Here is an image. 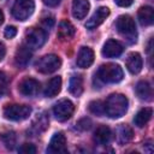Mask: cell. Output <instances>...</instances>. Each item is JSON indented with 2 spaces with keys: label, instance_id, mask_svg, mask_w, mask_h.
I'll return each instance as SVG.
<instances>
[{
  "label": "cell",
  "instance_id": "d590c367",
  "mask_svg": "<svg viewBox=\"0 0 154 154\" xmlns=\"http://www.w3.org/2000/svg\"><path fill=\"white\" fill-rule=\"evenodd\" d=\"M2 22H4V13H2V11L0 10V25L2 24Z\"/></svg>",
  "mask_w": 154,
  "mask_h": 154
},
{
  "label": "cell",
  "instance_id": "ac0fdd59",
  "mask_svg": "<svg viewBox=\"0 0 154 154\" xmlns=\"http://www.w3.org/2000/svg\"><path fill=\"white\" fill-rule=\"evenodd\" d=\"M60 89H61V78L59 76H55L48 81V83L46 84L43 94L47 97H54L59 94Z\"/></svg>",
  "mask_w": 154,
  "mask_h": 154
},
{
  "label": "cell",
  "instance_id": "3957f363",
  "mask_svg": "<svg viewBox=\"0 0 154 154\" xmlns=\"http://www.w3.org/2000/svg\"><path fill=\"white\" fill-rule=\"evenodd\" d=\"M124 72L118 64H105L97 70V78L103 83H118L123 79Z\"/></svg>",
  "mask_w": 154,
  "mask_h": 154
},
{
  "label": "cell",
  "instance_id": "30bf717a",
  "mask_svg": "<svg viewBox=\"0 0 154 154\" xmlns=\"http://www.w3.org/2000/svg\"><path fill=\"white\" fill-rule=\"evenodd\" d=\"M48 153H66V137L63 132H57L51 138V142L47 148Z\"/></svg>",
  "mask_w": 154,
  "mask_h": 154
},
{
  "label": "cell",
  "instance_id": "8992f818",
  "mask_svg": "<svg viewBox=\"0 0 154 154\" xmlns=\"http://www.w3.org/2000/svg\"><path fill=\"white\" fill-rule=\"evenodd\" d=\"M34 8V0H16L12 7V16L18 20H25L32 14Z\"/></svg>",
  "mask_w": 154,
  "mask_h": 154
},
{
  "label": "cell",
  "instance_id": "83f0119b",
  "mask_svg": "<svg viewBox=\"0 0 154 154\" xmlns=\"http://www.w3.org/2000/svg\"><path fill=\"white\" fill-rule=\"evenodd\" d=\"M7 84H8V77L5 72L0 71V97H2L7 90Z\"/></svg>",
  "mask_w": 154,
  "mask_h": 154
},
{
  "label": "cell",
  "instance_id": "d6a6232c",
  "mask_svg": "<svg viewBox=\"0 0 154 154\" xmlns=\"http://www.w3.org/2000/svg\"><path fill=\"white\" fill-rule=\"evenodd\" d=\"M114 1L120 7H128V6H130L134 2V0H114Z\"/></svg>",
  "mask_w": 154,
  "mask_h": 154
},
{
  "label": "cell",
  "instance_id": "e0dca14e",
  "mask_svg": "<svg viewBox=\"0 0 154 154\" xmlns=\"http://www.w3.org/2000/svg\"><path fill=\"white\" fill-rule=\"evenodd\" d=\"M89 1L88 0H73L72 1V16L76 19H83L89 11Z\"/></svg>",
  "mask_w": 154,
  "mask_h": 154
},
{
  "label": "cell",
  "instance_id": "4dcf8cb0",
  "mask_svg": "<svg viewBox=\"0 0 154 154\" xmlns=\"http://www.w3.org/2000/svg\"><path fill=\"white\" fill-rule=\"evenodd\" d=\"M42 24H43V26H45V31L48 29H51L52 26H53V24H54V18L52 17V16H49V17H46V18H42Z\"/></svg>",
  "mask_w": 154,
  "mask_h": 154
},
{
  "label": "cell",
  "instance_id": "ffe728a7",
  "mask_svg": "<svg viewBox=\"0 0 154 154\" xmlns=\"http://www.w3.org/2000/svg\"><path fill=\"white\" fill-rule=\"evenodd\" d=\"M69 91L73 96H79L83 93V78L81 75H73L69 82Z\"/></svg>",
  "mask_w": 154,
  "mask_h": 154
},
{
  "label": "cell",
  "instance_id": "1f68e13d",
  "mask_svg": "<svg viewBox=\"0 0 154 154\" xmlns=\"http://www.w3.org/2000/svg\"><path fill=\"white\" fill-rule=\"evenodd\" d=\"M5 37L6 38H13L16 35H17V29L14 26H7L5 29V32H4Z\"/></svg>",
  "mask_w": 154,
  "mask_h": 154
},
{
  "label": "cell",
  "instance_id": "f546056e",
  "mask_svg": "<svg viewBox=\"0 0 154 154\" xmlns=\"http://www.w3.org/2000/svg\"><path fill=\"white\" fill-rule=\"evenodd\" d=\"M90 126H91V122L88 118H83L77 123V128L81 130H88V129H90Z\"/></svg>",
  "mask_w": 154,
  "mask_h": 154
},
{
  "label": "cell",
  "instance_id": "d6986e66",
  "mask_svg": "<svg viewBox=\"0 0 154 154\" xmlns=\"http://www.w3.org/2000/svg\"><path fill=\"white\" fill-rule=\"evenodd\" d=\"M75 26L69 22V20H61L59 23V26H58V37L60 40H70L73 35H75Z\"/></svg>",
  "mask_w": 154,
  "mask_h": 154
},
{
  "label": "cell",
  "instance_id": "e575fe53",
  "mask_svg": "<svg viewBox=\"0 0 154 154\" xmlns=\"http://www.w3.org/2000/svg\"><path fill=\"white\" fill-rule=\"evenodd\" d=\"M5 53H6L5 45H4L2 42H0V60H2V58L5 57Z\"/></svg>",
  "mask_w": 154,
  "mask_h": 154
},
{
  "label": "cell",
  "instance_id": "7a4b0ae2",
  "mask_svg": "<svg viewBox=\"0 0 154 154\" xmlns=\"http://www.w3.org/2000/svg\"><path fill=\"white\" fill-rule=\"evenodd\" d=\"M116 28H117L118 32L124 38H126L130 43L136 42V38H137L136 25H135L134 19L130 16H126V14L119 16L116 22Z\"/></svg>",
  "mask_w": 154,
  "mask_h": 154
},
{
  "label": "cell",
  "instance_id": "8d00e7d4",
  "mask_svg": "<svg viewBox=\"0 0 154 154\" xmlns=\"http://www.w3.org/2000/svg\"><path fill=\"white\" fill-rule=\"evenodd\" d=\"M0 1H5V0H0Z\"/></svg>",
  "mask_w": 154,
  "mask_h": 154
},
{
  "label": "cell",
  "instance_id": "52a82bcc",
  "mask_svg": "<svg viewBox=\"0 0 154 154\" xmlns=\"http://www.w3.org/2000/svg\"><path fill=\"white\" fill-rule=\"evenodd\" d=\"M47 34L41 28H30L25 32V46L30 49H37L42 47L46 42Z\"/></svg>",
  "mask_w": 154,
  "mask_h": 154
},
{
  "label": "cell",
  "instance_id": "ba28073f",
  "mask_svg": "<svg viewBox=\"0 0 154 154\" xmlns=\"http://www.w3.org/2000/svg\"><path fill=\"white\" fill-rule=\"evenodd\" d=\"M73 111H75V106L73 103L67 100V99H63V100H59L54 107H53V113H54V117L59 122H65L67 119L71 118V116L73 114Z\"/></svg>",
  "mask_w": 154,
  "mask_h": 154
},
{
  "label": "cell",
  "instance_id": "2e32d148",
  "mask_svg": "<svg viewBox=\"0 0 154 154\" xmlns=\"http://www.w3.org/2000/svg\"><path fill=\"white\" fill-rule=\"evenodd\" d=\"M125 64H126L128 70H129L131 73L136 75V73H138V72L142 70L143 60H142V57H141L138 53L135 52V53H130V54L128 55Z\"/></svg>",
  "mask_w": 154,
  "mask_h": 154
},
{
  "label": "cell",
  "instance_id": "603a6c76",
  "mask_svg": "<svg viewBox=\"0 0 154 154\" xmlns=\"http://www.w3.org/2000/svg\"><path fill=\"white\" fill-rule=\"evenodd\" d=\"M152 114H153V111H152V108H149V107H144V108L140 109V111L137 112V114L135 116V118H134L135 125L138 126V128H143V126L150 120Z\"/></svg>",
  "mask_w": 154,
  "mask_h": 154
},
{
  "label": "cell",
  "instance_id": "4316f807",
  "mask_svg": "<svg viewBox=\"0 0 154 154\" xmlns=\"http://www.w3.org/2000/svg\"><path fill=\"white\" fill-rule=\"evenodd\" d=\"M2 141L8 149H13L16 146V135L13 132H6L2 135Z\"/></svg>",
  "mask_w": 154,
  "mask_h": 154
},
{
  "label": "cell",
  "instance_id": "cb8c5ba5",
  "mask_svg": "<svg viewBox=\"0 0 154 154\" xmlns=\"http://www.w3.org/2000/svg\"><path fill=\"white\" fill-rule=\"evenodd\" d=\"M138 19H140V23L142 25H150L154 20V12H153V8L150 6H143L138 10Z\"/></svg>",
  "mask_w": 154,
  "mask_h": 154
},
{
  "label": "cell",
  "instance_id": "484cf974",
  "mask_svg": "<svg viewBox=\"0 0 154 154\" xmlns=\"http://www.w3.org/2000/svg\"><path fill=\"white\" fill-rule=\"evenodd\" d=\"M89 111L93 113V114H96L97 117H102L105 113V103L100 100H96V101H91L89 103Z\"/></svg>",
  "mask_w": 154,
  "mask_h": 154
},
{
  "label": "cell",
  "instance_id": "d4e9b609",
  "mask_svg": "<svg viewBox=\"0 0 154 154\" xmlns=\"http://www.w3.org/2000/svg\"><path fill=\"white\" fill-rule=\"evenodd\" d=\"M47 126H48V118H47V116L45 113L37 114V117L32 122V129H35L36 132H41V131L46 130Z\"/></svg>",
  "mask_w": 154,
  "mask_h": 154
},
{
  "label": "cell",
  "instance_id": "277c9868",
  "mask_svg": "<svg viewBox=\"0 0 154 154\" xmlns=\"http://www.w3.org/2000/svg\"><path fill=\"white\" fill-rule=\"evenodd\" d=\"M60 66H61V59L55 54L43 55L35 64L36 70L41 73H52L57 71Z\"/></svg>",
  "mask_w": 154,
  "mask_h": 154
},
{
  "label": "cell",
  "instance_id": "44dd1931",
  "mask_svg": "<svg viewBox=\"0 0 154 154\" xmlns=\"http://www.w3.org/2000/svg\"><path fill=\"white\" fill-rule=\"evenodd\" d=\"M136 94L137 96L141 99V100H146V101H149L152 99V87L150 84L147 82V81H140L137 84H136Z\"/></svg>",
  "mask_w": 154,
  "mask_h": 154
},
{
  "label": "cell",
  "instance_id": "8fae6325",
  "mask_svg": "<svg viewBox=\"0 0 154 154\" xmlns=\"http://www.w3.org/2000/svg\"><path fill=\"white\" fill-rule=\"evenodd\" d=\"M123 49H124V47L119 41L109 38L105 42L101 53L106 58H117L123 53Z\"/></svg>",
  "mask_w": 154,
  "mask_h": 154
},
{
  "label": "cell",
  "instance_id": "5b68a950",
  "mask_svg": "<svg viewBox=\"0 0 154 154\" xmlns=\"http://www.w3.org/2000/svg\"><path fill=\"white\" fill-rule=\"evenodd\" d=\"M31 114V107L26 105H7L4 108V117L8 120H24Z\"/></svg>",
  "mask_w": 154,
  "mask_h": 154
},
{
  "label": "cell",
  "instance_id": "6da1fadb",
  "mask_svg": "<svg viewBox=\"0 0 154 154\" xmlns=\"http://www.w3.org/2000/svg\"><path fill=\"white\" fill-rule=\"evenodd\" d=\"M129 101L123 94H112L105 102V113L111 118H120L128 111Z\"/></svg>",
  "mask_w": 154,
  "mask_h": 154
},
{
  "label": "cell",
  "instance_id": "7402d4cb",
  "mask_svg": "<svg viewBox=\"0 0 154 154\" xmlns=\"http://www.w3.org/2000/svg\"><path fill=\"white\" fill-rule=\"evenodd\" d=\"M134 137V131L130 126H128L126 124H122L118 126L117 129V140L120 144L128 143L132 140Z\"/></svg>",
  "mask_w": 154,
  "mask_h": 154
},
{
  "label": "cell",
  "instance_id": "9a60e30c",
  "mask_svg": "<svg viewBox=\"0 0 154 154\" xmlns=\"http://www.w3.org/2000/svg\"><path fill=\"white\" fill-rule=\"evenodd\" d=\"M31 59V51L28 46H20L17 52H16V55H14V64L20 67V69H24L29 61Z\"/></svg>",
  "mask_w": 154,
  "mask_h": 154
},
{
  "label": "cell",
  "instance_id": "7c38bea8",
  "mask_svg": "<svg viewBox=\"0 0 154 154\" xmlns=\"http://www.w3.org/2000/svg\"><path fill=\"white\" fill-rule=\"evenodd\" d=\"M94 61V52L90 47H81L77 54L76 64L81 69L89 67Z\"/></svg>",
  "mask_w": 154,
  "mask_h": 154
},
{
  "label": "cell",
  "instance_id": "9c48e42d",
  "mask_svg": "<svg viewBox=\"0 0 154 154\" xmlns=\"http://www.w3.org/2000/svg\"><path fill=\"white\" fill-rule=\"evenodd\" d=\"M108 16H109V10H108L107 7H105V6L99 7V8L94 12V14L87 20V23H85V28L89 29V30L96 29L100 24L103 23V20H105Z\"/></svg>",
  "mask_w": 154,
  "mask_h": 154
},
{
  "label": "cell",
  "instance_id": "836d02e7",
  "mask_svg": "<svg viewBox=\"0 0 154 154\" xmlns=\"http://www.w3.org/2000/svg\"><path fill=\"white\" fill-rule=\"evenodd\" d=\"M42 1H43L45 5H47V6H49V7H54V6L59 5L61 0H42Z\"/></svg>",
  "mask_w": 154,
  "mask_h": 154
},
{
  "label": "cell",
  "instance_id": "f1b7e54d",
  "mask_svg": "<svg viewBox=\"0 0 154 154\" xmlns=\"http://www.w3.org/2000/svg\"><path fill=\"white\" fill-rule=\"evenodd\" d=\"M18 150H19V153H23V154H35L36 153V148L31 143H24V144H22Z\"/></svg>",
  "mask_w": 154,
  "mask_h": 154
},
{
  "label": "cell",
  "instance_id": "4fadbf2b",
  "mask_svg": "<svg viewBox=\"0 0 154 154\" xmlns=\"http://www.w3.org/2000/svg\"><path fill=\"white\" fill-rule=\"evenodd\" d=\"M18 89L24 96H35L40 90V83L34 78H24L19 83Z\"/></svg>",
  "mask_w": 154,
  "mask_h": 154
},
{
  "label": "cell",
  "instance_id": "5bb4252c",
  "mask_svg": "<svg viewBox=\"0 0 154 154\" xmlns=\"http://www.w3.org/2000/svg\"><path fill=\"white\" fill-rule=\"evenodd\" d=\"M112 140V131L107 125H100L96 128L95 132H94V141L100 144V146H105L108 144Z\"/></svg>",
  "mask_w": 154,
  "mask_h": 154
}]
</instances>
